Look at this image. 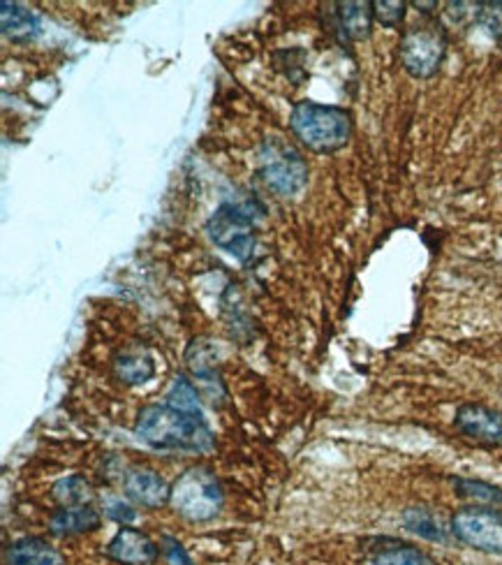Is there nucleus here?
<instances>
[{
	"instance_id": "nucleus-3",
	"label": "nucleus",
	"mask_w": 502,
	"mask_h": 565,
	"mask_svg": "<svg viewBox=\"0 0 502 565\" xmlns=\"http://www.w3.org/2000/svg\"><path fill=\"white\" fill-rule=\"evenodd\" d=\"M225 503L223 487L217 477L202 466L188 468L171 485L169 506L179 517L192 521V524H204L221 514Z\"/></svg>"
},
{
	"instance_id": "nucleus-15",
	"label": "nucleus",
	"mask_w": 502,
	"mask_h": 565,
	"mask_svg": "<svg viewBox=\"0 0 502 565\" xmlns=\"http://www.w3.org/2000/svg\"><path fill=\"white\" fill-rule=\"evenodd\" d=\"M102 524V517L98 510H93L91 506L83 508H60L54 517H52V533L54 535H81V533H91L98 531Z\"/></svg>"
},
{
	"instance_id": "nucleus-2",
	"label": "nucleus",
	"mask_w": 502,
	"mask_h": 565,
	"mask_svg": "<svg viewBox=\"0 0 502 565\" xmlns=\"http://www.w3.org/2000/svg\"><path fill=\"white\" fill-rule=\"evenodd\" d=\"M294 137L315 154H334L353 137V117L343 107L303 100L290 114Z\"/></svg>"
},
{
	"instance_id": "nucleus-16",
	"label": "nucleus",
	"mask_w": 502,
	"mask_h": 565,
	"mask_svg": "<svg viewBox=\"0 0 502 565\" xmlns=\"http://www.w3.org/2000/svg\"><path fill=\"white\" fill-rule=\"evenodd\" d=\"M114 374L121 383H125L130 387L144 385L153 376H156V362H153V357L146 353L130 351V353H123L116 357Z\"/></svg>"
},
{
	"instance_id": "nucleus-18",
	"label": "nucleus",
	"mask_w": 502,
	"mask_h": 565,
	"mask_svg": "<svg viewBox=\"0 0 502 565\" xmlns=\"http://www.w3.org/2000/svg\"><path fill=\"white\" fill-rule=\"evenodd\" d=\"M54 501L60 508H83L91 506L93 501V487L83 480L79 475L72 477H63L52 489Z\"/></svg>"
},
{
	"instance_id": "nucleus-9",
	"label": "nucleus",
	"mask_w": 502,
	"mask_h": 565,
	"mask_svg": "<svg viewBox=\"0 0 502 565\" xmlns=\"http://www.w3.org/2000/svg\"><path fill=\"white\" fill-rule=\"evenodd\" d=\"M107 556L121 565H153L160 556V547L144 531L123 527L107 545Z\"/></svg>"
},
{
	"instance_id": "nucleus-23",
	"label": "nucleus",
	"mask_w": 502,
	"mask_h": 565,
	"mask_svg": "<svg viewBox=\"0 0 502 565\" xmlns=\"http://www.w3.org/2000/svg\"><path fill=\"white\" fill-rule=\"evenodd\" d=\"M163 550H165V556L169 558V563L171 565H192V561H190V556H188V552L183 550V545L179 540H174V538H165L163 540Z\"/></svg>"
},
{
	"instance_id": "nucleus-8",
	"label": "nucleus",
	"mask_w": 502,
	"mask_h": 565,
	"mask_svg": "<svg viewBox=\"0 0 502 565\" xmlns=\"http://www.w3.org/2000/svg\"><path fill=\"white\" fill-rule=\"evenodd\" d=\"M454 424L464 436L472 441L487 445H502V410L482 403H464L456 410Z\"/></svg>"
},
{
	"instance_id": "nucleus-17",
	"label": "nucleus",
	"mask_w": 502,
	"mask_h": 565,
	"mask_svg": "<svg viewBox=\"0 0 502 565\" xmlns=\"http://www.w3.org/2000/svg\"><path fill=\"white\" fill-rule=\"evenodd\" d=\"M403 524L408 531L417 533L420 538L433 540V542H447L449 538V529H445V524L440 521V517L426 510V508H410L403 514Z\"/></svg>"
},
{
	"instance_id": "nucleus-21",
	"label": "nucleus",
	"mask_w": 502,
	"mask_h": 565,
	"mask_svg": "<svg viewBox=\"0 0 502 565\" xmlns=\"http://www.w3.org/2000/svg\"><path fill=\"white\" fill-rule=\"evenodd\" d=\"M475 19L491 37L502 40V0H489V3L475 5Z\"/></svg>"
},
{
	"instance_id": "nucleus-4",
	"label": "nucleus",
	"mask_w": 502,
	"mask_h": 565,
	"mask_svg": "<svg viewBox=\"0 0 502 565\" xmlns=\"http://www.w3.org/2000/svg\"><path fill=\"white\" fill-rule=\"evenodd\" d=\"M447 33L435 21L414 24L403 33L399 56L405 73L414 79H428L440 70L447 56Z\"/></svg>"
},
{
	"instance_id": "nucleus-14",
	"label": "nucleus",
	"mask_w": 502,
	"mask_h": 565,
	"mask_svg": "<svg viewBox=\"0 0 502 565\" xmlns=\"http://www.w3.org/2000/svg\"><path fill=\"white\" fill-rule=\"evenodd\" d=\"M5 565H65V558L47 540L21 538L8 547Z\"/></svg>"
},
{
	"instance_id": "nucleus-11",
	"label": "nucleus",
	"mask_w": 502,
	"mask_h": 565,
	"mask_svg": "<svg viewBox=\"0 0 502 565\" xmlns=\"http://www.w3.org/2000/svg\"><path fill=\"white\" fill-rule=\"evenodd\" d=\"M336 29L341 35L350 42L366 40L373 29V3L368 0H345V3H336Z\"/></svg>"
},
{
	"instance_id": "nucleus-24",
	"label": "nucleus",
	"mask_w": 502,
	"mask_h": 565,
	"mask_svg": "<svg viewBox=\"0 0 502 565\" xmlns=\"http://www.w3.org/2000/svg\"><path fill=\"white\" fill-rule=\"evenodd\" d=\"M109 517L121 521L123 527H127L130 521H133V519L137 517V512H135L133 508H130V506H125V503H112V510H109Z\"/></svg>"
},
{
	"instance_id": "nucleus-12",
	"label": "nucleus",
	"mask_w": 502,
	"mask_h": 565,
	"mask_svg": "<svg viewBox=\"0 0 502 565\" xmlns=\"http://www.w3.org/2000/svg\"><path fill=\"white\" fill-rule=\"evenodd\" d=\"M0 26H3V35L12 42H31L42 31L40 16L24 5L12 3V0L0 3Z\"/></svg>"
},
{
	"instance_id": "nucleus-22",
	"label": "nucleus",
	"mask_w": 502,
	"mask_h": 565,
	"mask_svg": "<svg viewBox=\"0 0 502 565\" xmlns=\"http://www.w3.org/2000/svg\"><path fill=\"white\" fill-rule=\"evenodd\" d=\"M405 10H408L405 0H376L373 3L376 21L384 29H399L405 19Z\"/></svg>"
},
{
	"instance_id": "nucleus-6",
	"label": "nucleus",
	"mask_w": 502,
	"mask_h": 565,
	"mask_svg": "<svg viewBox=\"0 0 502 565\" xmlns=\"http://www.w3.org/2000/svg\"><path fill=\"white\" fill-rule=\"evenodd\" d=\"M451 535L482 554H502V510L489 506H470L454 512L449 521Z\"/></svg>"
},
{
	"instance_id": "nucleus-13",
	"label": "nucleus",
	"mask_w": 502,
	"mask_h": 565,
	"mask_svg": "<svg viewBox=\"0 0 502 565\" xmlns=\"http://www.w3.org/2000/svg\"><path fill=\"white\" fill-rule=\"evenodd\" d=\"M370 565H438V561L410 542L389 538L370 547Z\"/></svg>"
},
{
	"instance_id": "nucleus-5",
	"label": "nucleus",
	"mask_w": 502,
	"mask_h": 565,
	"mask_svg": "<svg viewBox=\"0 0 502 565\" xmlns=\"http://www.w3.org/2000/svg\"><path fill=\"white\" fill-rule=\"evenodd\" d=\"M207 232L217 248L236 257L238 263H250L255 257L257 234L253 215L246 209L232 202L221 204L207 221Z\"/></svg>"
},
{
	"instance_id": "nucleus-7",
	"label": "nucleus",
	"mask_w": 502,
	"mask_h": 565,
	"mask_svg": "<svg viewBox=\"0 0 502 565\" xmlns=\"http://www.w3.org/2000/svg\"><path fill=\"white\" fill-rule=\"evenodd\" d=\"M261 177L271 190L290 198L309 181V165L292 146L269 140L261 148Z\"/></svg>"
},
{
	"instance_id": "nucleus-19",
	"label": "nucleus",
	"mask_w": 502,
	"mask_h": 565,
	"mask_svg": "<svg viewBox=\"0 0 502 565\" xmlns=\"http://www.w3.org/2000/svg\"><path fill=\"white\" fill-rule=\"evenodd\" d=\"M167 406L177 408L181 412H188V416H194V418H204L202 408H200L198 387H194V383L188 380L186 376H179L177 380H174L171 389L167 392Z\"/></svg>"
},
{
	"instance_id": "nucleus-1",
	"label": "nucleus",
	"mask_w": 502,
	"mask_h": 565,
	"mask_svg": "<svg viewBox=\"0 0 502 565\" xmlns=\"http://www.w3.org/2000/svg\"><path fill=\"white\" fill-rule=\"evenodd\" d=\"M137 436L156 450H213V433L204 418L188 416L167 403H150L140 410L135 422Z\"/></svg>"
},
{
	"instance_id": "nucleus-20",
	"label": "nucleus",
	"mask_w": 502,
	"mask_h": 565,
	"mask_svg": "<svg viewBox=\"0 0 502 565\" xmlns=\"http://www.w3.org/2000/svg\"><path fill=\"white\" fill-rule=\"evenodd\" d=\"M456 491L458 496H466L472 498L477 503H484V506H502V489L493 487L489 483L482 480H456Z\"/></svg>"
},
{
	"instance_id": "nucleus-10",
	"label": "nucleus",
	"mask_w": 502,
	"mask_h": 565,
	"mask_svg": "<svg viewBox=\"0 0 502 565\" xmlns=\"http://www.w3.org/2000/svg\"><path fill=\"white\" fill-rule=\"evenodd\" d=\"M123 491L142 508L158 510L169 503L171 487L165 483V477H160L156 470L148 468H135L125 475L123 480Z\"/></svg>"
}]
</instances>
